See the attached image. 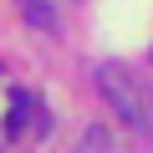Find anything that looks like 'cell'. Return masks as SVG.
<instances>
[{
  "label": "cell",
  "mask_w": 153,
  "mask_h": 153,
  "mask_svg": "<svg viewBox=\"0 0 153 153\" xmlns=\"http://www.w3.org/2000/svg\"><path fill=\"white\" fill-rule=\"evenodd\" d=\"M26 123H31V92H16V112H10V123H5V128H10V133H21Z\"/></svg>",
  "instance_id": "3"
},
{
  "label": "cell",
  "mask_w": 153,
  "mask_h": 153,
  "mask_svg": "<svg viewBox=\"0 0 153 153\" xmlns=\"http://www.w3.org/2000/svg\"><path fill=\"white\" fill-rule=\"evenodd\" d=\"M97 87H102V97L117 107V117L128 123V128H138V133H153V92L138 82V76L128 71V66H97Z\"/></svg>",
  "instance_id": "1"
},
{
  "label": "cell",
  "mask_w": 153,
  "mask_h": 153,
  "mask_svg": "<svg viewBox=\"0 0 153 153\" xmlns=\"http://www.w3.org/2000/svg\"><path fill=\"white\" fill-rule=\"evenodd\" d=\"M21 10H26V21H36V26H56V16H51V0H21Z\"/></svg>",
  "instance_id": "2"
}]
</instances>
